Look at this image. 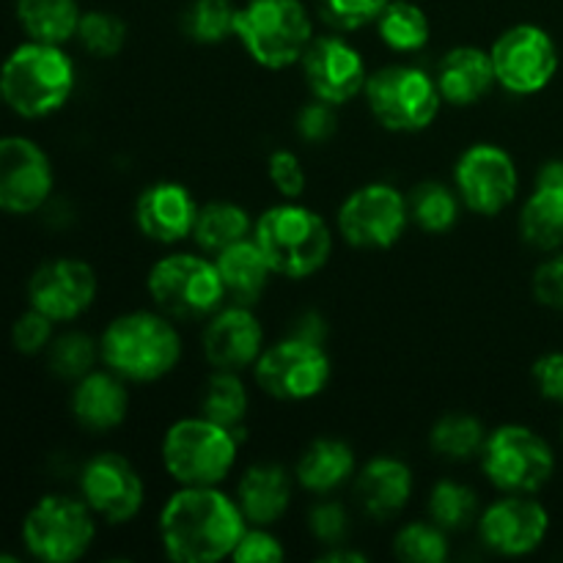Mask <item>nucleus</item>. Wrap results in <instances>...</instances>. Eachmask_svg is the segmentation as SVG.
Returning <instances> with one entry per match:
<instances>
[{
    "instance_id": "f257e3e1",
    "label": "nucleus",
    "mask_w": 563,
    "mask_h": 563,
    "mask_svg": "<svg viewBox=\"0 0 563 563\" xmlns=\"http://www.w3.org/2000/svg\"><path fill=\"white\" fill-rule=\"evenodd\" d=\"M247 520L236 498L218 487H181L159 511V544L176 563H218L231 559Z\"/></svg>"
},
{
    "instance_id": "f03ea898",
    "label": "nucleus",
    "mask_w": 563,
    "mask_h": 563,
    "mask_svg": "<svg viewBox=\"0 0 563 563\" xmlns=\"http://www.w3.org/2000/svg\"><path fill=\"white\" fill-rule=\"evenodd\" d=\"M77 69L60 44H16L0 64V99L20 119H47L75 93Z\"/></svg>"
},
{
    "instance_id": "7ed1b4c3",
    "label": "nucleus",
    "mask_w": 563,
    "mask_h": 563,
    "mask_svg": "<svg viewBox=\"0 0 563 563\" xmlns=\"http://www.w3.org/2000/svg\"><path fill=\"white\" fill-rule=\"evenodd\" d=\"M181 357L179 330L163 311L121 313L99 339V361L126 383H157Z\"/></svg>"
},
{
    "instance_id": "20e7f679",
    "label": "nucleus",
    "mask_w": 563,
    "mask_h": 563,
    "mask_svg": "<svg viewBox=\"0 0 563 563\" xmlns=\"http://www.w3.org/2000/svg\"><path fill=\"white\" fill-rule=\"evenodd\" d=\"M253 240L262 247L275 275L302 280L328 264L333 251V231L322 214L302 203L269 207L253 223Z\"/></svg>"
},
{
    "instance_id": "39448f33",
    "label": "nucleus",
    "mask_w": 563,
    "mask_h": 563,
    "mask_svg": "<svg viewBox=\"0 0 563 563\" xmlns=\"http://www.w3.org/2000/svg\"><path fill=\"white\" fill-rule=\"evenodd\" d=\"M159 456L165 473L179 487H218L234 471L240 434L207 416L181 418L165 432Z\"/></svg>"
},
{
    "instance_id": "423d86ee",
    "label": "nucleus",
    "mask_w": 563,
    "mask_h": 563,
    "mask_svg": "<svg viewBox=\"0 0 563 563\" xmlns=\"http://www.w3.org/2000/svg\"><path fill=\"white\" fill-rule=\"evenodd\" d=\"M234 36L253 64L286 69L300 64L313 42V22L300 0H247L236 9Z\"/></svg>"
},
{
    "instance_id": "0eeeda50",
    "label": "nucleus",
    "mask_w": 563,
    "mask_h": 563,
    "mask_svg": "<svg viewBox=\"0 0 563 563\" xmlns=\"http://www.w3.org/2000/svg\"><path fill=\"white\" fill-rule=\"evenodd\" d=\"M27 555L42 563H75L91 550L97 515L80 495L49 493L27 509L20 528Z\"/></svg>"
},
{
    "instance_id": "6e6552de",
    "label": "nucleus",
    "mask_w": 563,
    "mask_h": 563,
    "mask_svg": "<svg viewBox=\"0 0 563 563\" xmlns=\"http://www.w3.org/2000/svg\"><path fill=\"white\" fill-rule=\"evenodd\" d=\"M146 289L154 306L170 319L212 317L225 302L223 278L214 258L196 253H170L148 269Z\"/></svg>"
},
{
    "instance_id": "1a4fd4ad",
    "label": "nucleus",
    "mask_w": 563,
    "mask_h": 563,
    "mask_svg": "<svg viewBox=\"0 0 563 563\" xmlns=\"http://www.w3.org/2000/svg\"><path fill=\"white\" fill-rule=\"evenodd\" d=\"M482 471L504 495H537L555 473L548 440L522 423H504L484 440Z\"/></svg>"
},
{
    "instance_id": "9d476101",
    "label": "nucleus",
    "mask_w": 563,
    "mask_h": 563,
    "mask_svg": "<svg viewBox=\"0 0 563 563\" xmlns=\"http://www.w3.org/2000/svg\"><path fill=\"white\" fill-rule=\"evenodd\" d=\"M374 119L390 132H421L438 119L443 97L423 69L394 64L368 75L363 88Z\"/></svg>"
},
{
    "instance_id": "9b49d317",
    "label": "nucleus",
    "mask_w": 563,
    "mask_h": 563,
    "mask_svg": "<svg viewBox=\"0 0 563 563\" xmlns=\"http://www.w3.org/2000/svg\"><path fill=\"white\" fill-rule=\"evenodd\" d=\"M256 383L264 394L280 401H306L322 394L330 383V357L322 344L300 335L267 346L253 363Z\"/></svg>"
},
{
    "instance_id": "f8f14e48",
    "label": "nucleus",
    "mask_w": 563,
    "mask_h": 563,
    "mask_svg": "<svg viewBox=\"0 0 563 563\" xmlns=\"http://www.w3.org/2000/svg\"><path fill=\"white\" fill-rule=\"evenodd\" d=\"M489 55L498 86L517 97L544 91L559 71V47L553 36L533 22H520L500 33Z\"/></svg>"
},
{
    "instance_id": "ddd939ff",
    "label": "nucleus",
    "mask_w": 563,
    "mask_h": 563,
    "mask_svg": "<svg viewBox=\"0 0 563 563\" xmlns=\"http://www.w3.org/2000/svg\"><path fill=\"white\" fill-rule=\"evenodd\" d=\"M335 223H339V234L352 247H363V251L394 247L410 225L407 196L385 181L363 185L344 198Z\"/></svg>"
},
{
    "instance_id": "4468645a",
    "label": "nucleus",
    "mask_w": 563,
    "mask_h": 563,
    "mask_svg": "<svg viewBox=\"0 0 563 563\" xmlns=\"http://www.w3.org/2000/svg\"><path fill=\"white\" fill-rule=\"evenodd\" d=\"M454 190L471 212L495 218L517 198L520 174L506 148L495 143H473L454 165Z\"/></svg>"
},
{
    "instance_id": "2eb2a0df",
    "label": "nucleus",
    "mask_w": 563,
    "mask_h": 563,
    "mask_svg": "<svg viewBox=\"0 0 563 563\" xmlns=\"http://www.w3.org/2000/svg\"><path fill=\"white\" fill-rule=\"evenodd\" d=\"M55 187L49 154L27 135H0V212L25 218L47 207Z\"/></svg>"
},
{
    "instance_id": "dca6fc26",
    "label": "nucleus",
    "mask_w": 563,
    "mask_h": 563,
    "mask_svg": "<svg viewBox=\"0 0 563 563\" xmlns=\"http://www.w3.org/2000/svg\"><path fill=\"white\" fill-rule=\"evenodd\" d=\"M77 487L88 509L110 526H124L135 520L146 500V484L137 467L115 451L93 454L82 465Z\"/></svg>"
},
{
    "instance_id": "f3484780",
    "label": "nucleus",
    "mask_w": 563,
    "mask_h": 563,
    "mask_svg": "<svg viewBox=\"0 0 563 563\" xmlns=\"http://www.w3.org/2000/svg\"><path fill=\"white\" fill-rule=\"evenodd\" d=\"M97 273L82 258H49L27 280V306L58 322H75L97 300Z\"/></svg>"
},
{
    "instance_id": "a211bd4d",
    "label": "nucleus",
    "mask_w": 563,
    "mask_h": 563,
    "mask_svg": "<svg viewBox=\"0 0 563 563\" xmlns=\"http://www.w3.org/2000/svg\"><path fill=\"white\" fill-rule=\"evenodd\" d=\"M300 64L313 99H322L333 108L361 97L366 88V60L344 36H335V33L333 36H313Z\"/></svg>"
},
{
    "instance_id": "6ab92c4d",
    "label": "nucleus",
    "mask_w": 563,
    "mask_h": 563,
    "mask_svg": "<svg viewBox=\"0 0 563 563\" xmlns=\"http://www.w3.org/2000/svg\"><path fill=\"white\" fill-rule=\"evenodd\" d=\"M478 531L493 553L520 559L542 548L550 531V515L531 495H506L482 511Z\"/></svg>"
},
{
    "instance_id": "aec40b11",
    "label": "nucleus",
    "mask_w": 563,
    "mask_h": 563,
    "mask_svg": "<svg viewBox=\"0 0 563 563\" xmlns=\"http://www.w3.org/2000/svg\"><path fill=\"white\" fill-rule=\"evenodd\" d=\"M264 330L251 306H220L203 328V355L220 372H242L264 352Z\"/></svg>"
},
{
    "instance_id": "412c9836",
    "label": "nucleus",
    "mask_w": 563,
    "mask_h": 563,
    "mask_svg": "<svg viewBox=\"0 0 563 563\" xmlns=\"http://www.w3.org/2000/svg\"><path fill=\"white\" fill-rule=\"evenodd\" d=\"M198 209L201 207L185 185L154 181L137 196L135 223L146 240L159 242V245H176V242L192 236Z\"/></svg>"
},
{
    "instance_id": "4be33fe9",
    "label": "nucleus",
    "mask_w": 563,
    "mask_h": 563,
    "mask_svg": "<svg viewBox=\"0 0 563 563\" xmlns=\"http://www.w3.org/2000/svg\"><path fill=\"white\" fill-rule=\"evenodd\" d=\"M71 416L88 432H110L121 427L130 412V390L126 379L119 377L104 366V372L93 368L86 377H80L71 388Z\"/></svg>"
},
{
    "instance_id": "5701e85b",
    "label": "nucleus",
    "mask_w": 563,
    "mask_h": 563,
    "mask_svg": "<svg viewBox=\"0 0 563 563\" xmlns=\"http://www.w3.org/2000/svg\"><path fill=\"white\" fill-rule=\"evenodd\" d=\"M434 82H438L443 102L454 104V108H471V104L482 102L498 82L493 55L489 49L471 47V44L449 49L440 60Z\"/></svg>"
},
{
    "instance_id": "b1692460",
    "label": "nucleus",
    "mask_w": 563,
    "mask_h": 563,
    "mask_svg": "<svg viewBox=\"0 0 563 563\" xmlns=\"http://www.w3.org/2000/svg\"><path fill=\"white\" fill-rule=\"evenodd\" d=\"M291 476L286 467L264 462V465H253L242 473L240 484H236V504L245 515L247 526L269 528L286 515L291 504Z\"/></svg>"
},
{
    "instance_id": "393cba45",
    "label": "nucleus",
    "mask_w": 563,
    "mask_h": 563,
    "mask_svg": "<svg viewBox=\"0 0 563 563\" xmlns=\"http://www.w3.org/2000/svg\"><path fill=\"white\" fill-rule=\"evenodd\" d=\"M355 495L374 520L396 517L412 498V471L396 456H377L357 473Z\"/></svg>"
},
{
    "instance_id": "a878e982",
    "label": "nucleus",
    "mask_w": 563,
    "mask_h": 563,
    "mask_svg": "<svg viewBox=\"0 0 563 563\" xmlns=\"http://www.w3.org/2000/svg\"><path fill=\"white\" fill-rule=\"evenodd\" d=\"M214 264L223 278L225 300L236 302V306H256L267 291L269 275H275L253 236L220 251L214 256Z\"/></svg>"
},
{
    "instance_id": "bb28decb",
    "label": "nucleus",
    "mask_w": 563,
    "mask_h": 563,
    "mask_svg": "<svg viewBox=\"0 0 563 563\" xmlns=\"http://www.w3.org/2000/svg\"><path fill=\"white\" fill-rule=\"evenodd\" d=\"M355 473V454L346 443L333 438H319L302 451L295 467V478L308 493H333L341 484L350 482Z\"/></svg>"
},
{
    "instance_id": "cd10ccee",
    "label": "nucleus",
    "mask_w": 563,
    "mask_h": 563,
    "mask_svg": "<svg viewBox=\"0 0 563 563\" xmlns=\"http://www.w3.org/2000/svg\"><path fill=\"white\" fill-rule=\"evenodd\" d=\"M77 0H16V22L33 42L60 44L71 42L80 25Z\"/></svg>"
},
{
    "instance_id": "c85d7f7f",
    "label": "nucleus",
    "mask_w": 563,
    "mask_h": 563,
    "mask_svg": "<svg viewBox=\"0 0 563 563\" xmlns=\"http://www.w3.org/2000/svg\"><path fill=\"white\" fill-rule=\"evenodd\" d=\"M520 234L537 251L563 247V187L537 185L520 209Z\"/></svg>"
},
{
    "instance_id": "c756f323",
    "label": "nucleus",
    "mask_w": 563,
    "mask_h": 563,
    "mask_svg": "<svg viewBox=\"0 0 563 563\" xmlns=\"http://www.w3.org/2000/svg\"><path fill=\"white\" fill-rule=\"evenodd\" d=\"M253 236V220L240 203L234 201H209L198 209L192 240L203 253L218 256L225 247Z\"/></svg>"
},
{
    "instance_id": "7c9ffc66",
    "label": "nucleus",
    "mask_w": 563,
    "mask_h": 563,
    "mask_svg": "<svg viewBox=\"0 0 563 563\" xmlns=\"http://www.w3.org/2000/svg\"><path fill=\"white\" fill-rule=\"evenodd\" d=\"M374 25L385 47L394 53H418L427 47L429 33H432L429 16L423 14L421 5L410 0H388Z\"/></svg>"
},
{
    "instance_id": "2f4dec72",
    "label": "nucleus",
    "mask_w": 563,
    "mask_h": 563,
    "mask_svg": "<svg viewBox=\"0 0 563 563\" xmlns=\"http://www.w3.org/2000/svg\"><path fill=\"white\" fill-rule=\"evenodd\" d=\"M247 407H251V399H247V390L242 385L240 374L214 368V374L203 385L201 416L212 418L214 423L240 434L242 423L247 418Z\"/></svg>"
},
{
    "instance_id": "473e14b6",
    "label": "nucleus",
    "mask_w": 563,
    "mask_h": 563,
    "mask_svg": "<svg viewBox=\"0 0 563 563\" xmlns=\"http://www.w3.org/2000/svg\"><path fill=\"white\" fill-rule=\"evenodd\" d=\"M407 207H410V220L418 229L427 234H445L460 220L462 198L460 192L440 181H421L407 196Z\"/></svg>"
},
{
    "instance_id": "72a5a7b5",
    "label": "nucleus",
    "mask_w": 563,
    "mask_h": 563,
    "mask_svg": "<svg viewBox=\"0 0 563 563\" xmlns=\"http://www.w3.org/2000/svg\"><path fill=\"white\" fill-rule=\"evenodd\" d=\"M487 429L478 418L465 416V412H451L443 416L429 432V445L438 456L449 462H467L473 456H482Z\"/></svg>"
},
{
    "instance_id": "f704fd0d",
    "label": "nucleus",
    "mask_w": 563,
    "mask_h": 563,
    "mask_svg": "<svg viewBox=\"0 0 563 563\" xmlns=\"http://www.w3.org/2000/svg\"><path fill=\"white\" fill-rule=\"evenodd\" d=\"M427 511L429 520L443 528L445 533L462 531L478 517V495L467 484L445 478V482L434 484L429 493Z\"/></svg>"
},
{
    "instance_id": "c9c22d12",
    "label": "nucleus",
    "mask_w": 563,
    "mask_h": 563,
    "mask_svg": "<svg viewBox=\"0 0 563 563\" xmlns=\"http://www.w3.org/2000/svg\"><path fill=\"white\" fill-rule=\"evenodd\" d=\"M236 9L231 0H192L185 11V33L198 44H220L234 36Z\"/></svg>"
},
{
    "instance_id": "e433bc0d",
    "label": "nucleus",
    "mask_w": 563,
    "mask_h": 563,
    "mask_svg": "<svg viewBox=\"0 0 563 563\" xmlns=\"http://www.w3.org/2000/svg\"><path fill=\"white\" fill-rule=\"evenodd\" d=\"M75 38L93 58H115L126 44V22L113 11H82Z\"/></svg>"
},
{
    "instance_id": "4c0bfd02",
    "label": "nucleus",
    "mask_w": 563,
    "mask_h": 563,
    "mask_svg": "<svg viewBox=\"0 0 563 563\" xmlns=\"http://www.w3.org/2000/svg\"><path fill=\"white\" fill-rule=\"evenodd\" d=\"M99 361V341L86 333H64L55 335L53 344L47 346L49 372L60 379H80L93 372Z\"/></svg>"
},
{
    "instance_id": "58836bf2",
    "label": "nucleus",
    "mask_w": 563,
    "mask_h": 563,
    "mask_svg": "<svg viewBox=\"0 0 563 563\" xmlns=\"http://www.w3.org/2000/svg\"><path fill=\"white\" fill-rule=\"evenodd\" d=\"M394 555L401 563H445V559H449V537L432 520L407 522L396 533Z\"/></svg>"
},
{
    "instance_id": "ea45409f",
    "label": "nucleus",
    "mask_w": 563,
    "mask_h": 563,
    "mask_svg": "<svg viewBox=\"0 0 563 563\" xmlns=\"http://www.w3.org/2000/svg\"><path fill=\"white\" fill-rule=\"evenodd\" d=\"M388 0H319V14L333 31H361L379 20Z\"/></svg>"
},
{
    "instance_id": "a19ab883",
    "label": "nucleus",
    "mask_w": 563,
    "mask_h": 563,
    "mask_svg": "<svg viewBox=\"0 0 563 563\" xmlns=\"http://www.w3.org/2000/svg\"><path fill=\"white\" fill-rule=\"evenodd\" d=\"M55 322L49 317H44L42 311L27 306L25 313L14 319L11 324V344L20 355H42L47 352V346L55 339Z\"/></svg>"
},
{
    "instance_id": "79ce46f5",
    "label": "nucleus",
    "mask_w": 563,
    "mask_h": 563,
    "mask_svg": "<svg viewBox=\"0 0 563 563\" xmlns=\"http://www.w3.org/2000/svg\"><path fill=\"white\" fill-rule=\"evenodd\" d=\"M267 174H269V181H273L275 190H278L284 198H289V201H297V198L306 192L308 176H306V170H302L300 157H297L295 152L278 148V152L269 154Z\"/></svg>"
},
{
    "instance_id": "37998d69",
    "label": "nucleus",
    "mask_w": 563,
    "mask_h": 563,
    "mask_svg": "<svg viewBox=\"0 0 563 563\" xmlns=\"http://www.w3.org/2000/svg\"><path fill=\"white\" fill-rule=\"evenodd\" d=\"M286 550L284 544L278 542L275 533H269L267 528L262 526H247L245 533H242L240 544L231 553V561L236 563H278L284 561Z\"/></svg>"
},
{
    "instance_id": "c03bdc74",
    "label": "nucleus",
    "mask_w": 563,
    "mask_h": 563,
    "mask_svg": "<svg viewBox=\"0 0 563 563\" xmlns=\"http://www.w3.org/2000/svg\"><path fill=\"white\" fill-rule=\"evenodd\" d=\"M308 526H311V533L328 548H335V544L346 542V533H350V520H346V511L341 504H333V500H322L311 509L308 515Z\"/></svg>"
},
{
    "instance_id": "a18cd8bd",
    "label": "nucleus",
    "mask_w": 563,
    "mask_h": 563,
    "mask_svg": "<svg viewBox=\"0 0 563 563\" xmlns=\"http://www.w3.org/2000/svg\"><path fill=\"white\" fill-rule=\"evenodd\" d=\"M295 130L308 143L328 141L335 132V108L322 102V99H313V102L302 104L300 113H297Z\"/></svg>"
},
{
    "instance_id": "49530a36",
    "label": "nucleus",
    "mask_w": 563,
    "mask_h": 563,
    "mask_svg": "<svg viewBox=\"0 0 563 563\" xmlns=\"http://www.w3.org/2000/svg\"><path fill=\"white\" fill-rule=\"evenodd\" d=\"M533 295L544 308L563 313V253L539 264L533 273Z\"/></svg>"
},
{
    "instance_id": "de8ad7c7",
    "label": "nucleus",
    "mask_w": 563,
    "mask_h": 563,
    "mask_svg": "<svg viewBox=\"0 0 563 563\" xmlns=\"http://www.w3.org/2000/svg\"><path fill=\"white\" fill-rule=\"evenodd\" d=\"M531 377L544 399L563 405V352H548L539 357L531 368Z\"/></svg>"
},
{
    "instance_id": "09e8293b",
    "label": "nucleus",
    "mask_w": 563,
    "mask_h": 563,
    "mask_svg": "<svg viewBox=\"0 0 563 563\" xmlns=\"http://www.w3.org/2000/svg\"><path fill=\"white\" fill-rule=\"evenodd\" d=\"M324 333H328V328H324V319L319 317V313L308 311V313H302L300 322H297L295 333H291V335H300V339L317 341V344H322Z\"/></svg>"
},
{
    "instance_id": "8fccbe9b",
    "label": "nucleus",
    "mask_w": 563,
    "mask_h": 563,
    "mask_svg": "<svg viewBox=\"0 0 563 563\" xmlns=\"http://www.w3.org/2000/svg\"><path fill=\"white\" fill-rule=\"evenodd\" d=\"M537 185L544 187H563V159H550L539 168Z\"/></svg>"
},
{
    "instance_id": "3c124183",
    "label": "nucleus",
    "mask_w": 563,
    "mask_h": 563,
    "mask_svg": "<svg viewBox=\"0 0 563 563\" xmlns=\"http://www.w3.org/2000/svg\"><path fill=\"white\" fill-rule=\"evenodd\" d=\"M324 563H366V555L357 553V550H346L344 544H335V548H328L322 553Z\"/></svg>"
},
{
    "instance_id": "603ef678",
    "label": "nucleus",
    "mask_w": 563,
    "mask_h": 563,
    "mask_svg": "<svg viewBox=\"0 0 563 563\" xmlns=\"http://www.w3.org/2000/svg\"><path fill=\"white\" fill-rule=\"evenodd\" d=\"M0 102H3V99H0Z\"/></svg>"
}]
</instances>
